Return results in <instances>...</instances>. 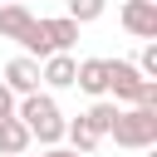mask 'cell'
Wrapping results in <instances>:
<instances>
[{
  "instance_id": "cell-14",
  "label": "cell",
  "mask_w": 157,
  "mask_h": 157,
  "mask_svg": "<svg viewBox=\"0 0 157 157\" xmlns=\"http://www.w3.org/2000/svg\"><path fill=\"white\" fill-rule=\"evenodd\" d=\"M0 118H15V93L0 83Z\"/></svg>"
},
{
  "instance_id": "cell-7",
  "label": "cell",
  "mask_w": 157,
  "mask_h": 157,
  "mask_svg": "<svg viewBox=\"0 0 157 157\" xmlns=\"http://www.w3.org/2000/svg\"><path fill=\"white\" fill-rule=\"evenodd\" d=\"M74 74H78V59H74V54H49L44 69H39V78H44L49 88H74Z\"/></svg>"
},
{
  "instance_id": "cell-12",
  "label": "cell",
  "mask_w": 157,
  "mask_h": 157,
  "mask_svg": "<svg viewBox=\"0 0 157 157\" xmlns=\"http://www.w3.org/2000/svg\"><path fill=\"white\" fill-rule=\"evenodd\" d=\"M103 5H108V0H69V20H74V25H88V20L103 15Z\"/></svg>"
},
{
  "instance_id": "cell-2",
  "label": "cell",
  "mask_w": 157,
  "mask_h": 157,
  "mask_svg": "<svg viewBox=\"0 0 157 157\" xmlns=\"http://www.w3.org/2000/svg\"><path fill=\"white\" fill-rule=\"evenodd\" d=\"M108 93L123 108H157V83L142 78L132 59H108Z\"/></svg>"
},
{
  "instance_id": "cell-10",
  "label": "cell",
  "mask_w": 157,
  "mask_h": 157,
  "mask_svg": "<svg viewBox=\"0 0 157 157\" xmlns=\"http://www.w3.org/2000/svg\"><path fill=\"white\" fill-rule=\"evenodd\" d=\"M78 118H83V123H88V132H93V137L103 142V137H108V128H113V118H118V103L98 98V103H93L88 113H78Z\"/></svg>"
},
{
  "instance_id": "cell-4",
  "label": "cell",
  "mask_w": 157,
  "mask_h": 157,
  "mask_svg": "<svg viewBox=\"0 0 157 157\" xmlns=\"http://www.w3.org/2000/svg\"><path fill=\"white\" fill-rule=\"evenodd\" d=\"M108 137L118 147H152L157 142V108H118Z\"/></svg>"
},
{
  "instance_id": "cell-16",
  "label": "cell",
  "mask_w": 157,
  "mask_h": 157,
  "mask_svg": "<svg viewBox=\"0 0 157 157\" xmlns=\"http://www.w3.org/2000/svg\"><path fill=\"white\" fill-rule=\"evenodd\" d=\"M5 5H20V0H5Z\"/></svg>"
},
{
  "instance_id": "cell-13",
  "label": "cell",
  "mask_w": 157,
  "mask_h": 157,
  "mask_svg": "<svg viewBox=\"0 0 157 157\" xmlns=\"http://www.w3.org/2000/svg\"><path fill=\"white\" fill-rule=\"evenodd\" d=\"M137 74L157 83V44H147V49H142V59H137Z\"/></svg>"
},
{
  "instance_id": "cell-1",
  "label": "cell",
  "mask_w": 157,
  "mask_h": 157,
  "mask_svg": "<svg viewBox=\"0 0 157 157\" xmlns=\"http://www.w3.org/2000/svg\"><path fill=\"white\" fill-rule=\"evenodd\" d=\"M15 118L29 128V137H39L44 147H59V137H64V113H59V103L49 98V93H29V98H20L15 103Z\"/></svg>"
},
{
  "instance_id": "cell-9",
  "label": "cell",
  "mask_w": 157,
  "mask_h": 157,
  "mask_svg": "<svg viewBox=\"0 0 157 157\" xmlns=\"http://www.w3.org/2000/svg\"><path fill=\"white\" fill-rule=\"evenodd\" d=\"M29 142H34V137H29V128H25L20 118H0V152H5V157H25Z\"/></svg>"
},
{
  "instance_id": "cell-15",
  "label": "cell",
  "mask_w": 157,
  "mask_h": 157,
  "mask_svg": "<svg viewBox=\"0 0 157 157\" xmlns=\"http://www.w3.org/2000/svg\"><path fill=\"white\" fill-rule=\"evenodd\" d=\"M44 157H78V152H74V147H49Z\"/></svg>"
},
{
  "instance_id": "cell-5",
  "label": "cell",
  "mask_w": 157,
  "mask_h": 157,
  "mask_svg": "<svg viewBox=\"0 0 157 157\" xmlns=\"http://www.w3.org/2000/svg\"><path fill=\"white\" fill-rule=\"evenodd\" d=\"M15 98H29V93H39V64L29 59V54H20V59H10L5 64V78H0Z\"/></svg>"
},
{
  "instance_id": "cell-6",
  "label": "cell",
  "mask_w": 157,
  "mask_h": 157,
  "mask_svg": "<svg viewBox=\"0 0 157 157\" xmlns=\"http://www.w3.org/2000/svg\"><path fill=\"white\" fill-rule=\"evenodd\" d=\"M123 29L137 39H157V0H128L123 5Z\"/></svg>"
},
{
  "instance_id": "cell-3",
  "label": "cell",
  "mask_w": 157,
  "mask_h": 157,
  "mask_svg": "<svg viewBox=\"0 0 157 157\" xmlns=\"http://www.w3.org/2000/svg\"><path fill=\"white\" fill-rule=\"evenodd\" d=\"M74 39H78V25H74L69 15H59V20H29V29L20 34V44H25L29 54H39V59H49V54H69Z\"/></svg>"
},
{
  "instance_id": "cell-11",
  "label": "cell",
  "mask_w": 157,
  "mask_h": 157,
  "mask_svg": "<svg viewBox=\"0 0 157 157\" xmlns=\"http://www.w3.org/2000/svg\"><path fill=\"white\" fill-rule=\"evenodd\" d=\"M29 20H34V15H29L25 5H0V39H15V44H20V34L29 29Z\"/></svg>"
},
{
  "instance_id": "cell-8",
  "label": "cell",
  "mask_w": 157,
  "mask_h": 157,
  "mask_svg": "<svg viewBox=\"0 0 157 157\" xmlns=\"http://www.w3.org/2000/svg\"><path fill=\"white\" fill-rule=\"evenodd\" d=\"M74 83H78L83 93L103 98V93H108V59H83V64H78V74H74Z\"/></svg>"
}]
</instances>
